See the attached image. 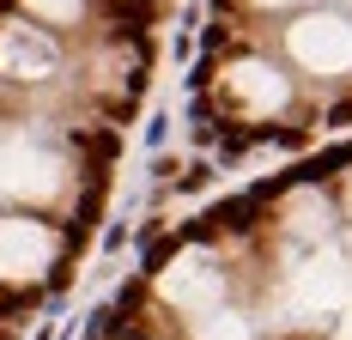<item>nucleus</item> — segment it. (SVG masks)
Segmentation results:
<instances>
[{"label":"nucleus","instance_id":"obj_1","mask_svg":"<svg viewBox=\"0 0 352 340\" xmlns=\"http://www.w3.org/2000/svg\"><path fill=\"white\" fill-rule=\"evenodd\" d=\"M158 292H164L176 310H201V316H207V310H219V298H225V273H219V262H212L207 249H182V255L164 262Z\"/></svg>","mask_w":352,"mask_h":340},{"label":"nucleus","instance_id":"obj_7","mask_svg":"<svg viewBox=\"0 0 352 340\" xmlns=\"http://www.w3.org/2000/svg\"><path fill=\"white\" fill-rule=\"evenodd\" d=\"M346 292V279H340V262L328 255V262H316V268H304V279H298V298L304 304H334Z\"/></svg>","mask_w":352,"mask_h":340},{"label":"nucleus","instance_id":"obj_10","mask_svg":"<svg viewBox=\"0 0 352 340\" xmlns=\"http://www.w3.org/2000/svg\"><path fill=\"white\" fill-rule=\"evenodd\" d=\"M31 12H43V19H73L79 12V0H25Z\"/></svg>","mask_w":352,"mask_h":340},{"label":"nucleus","instance_id":"obj_2","mask_svg":"<svg viewBox=\"0 0 352 340\" xmlns=\"http://www.w3.org/2000/svg\"><path fill=\"white\" fill-rule=\"evenodd\" d=\"M55 262V231L36 225V219H0V279L6 286H25L36 273H49Z\"/></svg>","mask_w":352,"mask_h":340},{"label":"nucleus","instance_id":"obj_11","mask_svg":"<svg viewBox=\"0 0 352 340\" xmlns=\"http://www.w3.org/2000/svg\"><path fill=\"white\" fill-rule=\"evenodd\" d=\"M267 6H280V0H267Z\"/></svg>","mask_w":352,"mask_h":340},{"label":"nucleus","instance_id":"obj_5","mask_svg":"<svg viewBox=\"0 0 352 340\" xmlns=\"http://www.w3.org/2000/svg\"><path fill=\"white\" fill-rule=\"evenodd\" d=\"M0 189H12V195H49L55 189V158L49 152H31V146L6 152L0 158Z\"/></svg>","mask_w":352,"mask_h":340},{"label":"nucleus","instance_id":"obj_8","mask_svg":"<svg viewBox=\"0 0 352 340\" xmlns=\"http://www.w3.org/2000/svg\"><path fill=\"white\" fill-rule=\"evenodd\" d=\"M195 340H249V322L237 310H207V316L195 322Z\"/></svg>","mask_w":352,"mask_h":340},{"label":"nucleus","instance_id":"obj_6","mask_svg":"<svg viewBox=\"0 0 352 340\" xmlns=\"http://www.w3.org/2000/svg\"><path fill=\"white\" fill-rule=\"evenodd\" d=\"M225 92H231V103H243V109H280V103H285V85L261 67V61L231 67V73H225Z\"/></svg>","mask_w":352,"mask_h":340},{"label":"nucleus","instance_id":"obj_4","mask_svg":"<svg viewBox=\"0 0 352 340\" xmlns=\"http://www.w3.org/2000/svg\"><path fill=\"white\" fill-rule=\"evenodd\" d=\"M55 67V49H49V36L25 31V25H6L0 31V73H19V79H36V73Z\"/></svg>","mask_w":352,"mask_h":340},{"label":"nucleus","instance_id":"obj_3","mask_svg":"<svg viewBox=\"0 0 352 340\" xmlns=\"http://www.w3.org/2000/svg\"><path fill=\"white\" fill-rule=\"evenodd\" d=\"M292 55L304 61V67H352V31L340 19H304L298 31H292Z\"/></svg>","mask_w":352,"mask_h":340},{"label":"nucleus","instance_id":"obj_9","mask_svg":"<svg viewBox=\"0 0 352 340\" xmlns=\"http://www.w3.org/2000/svg\"><path fill=\"white\" fill-rule=\"evenodd\" d=\"M285 219H292V231H298V237H322V225H328V213H322V195H292Z\"/></svg>","mask_w":352,"mask_h":340}]
</instances>
